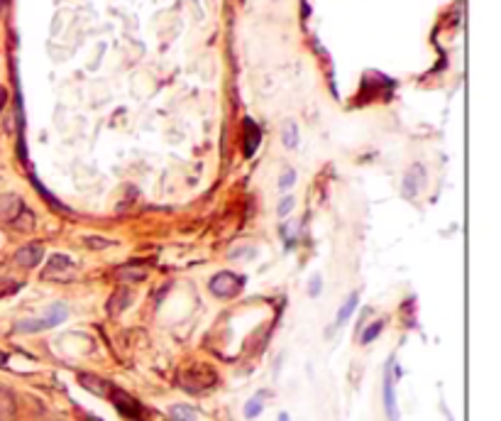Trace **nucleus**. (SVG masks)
<instances>
[{"mask_svg": "<svg viewBox=\"0 0 501 421\" xmlns=\"http://www.w3.org/2000/svg\"><path fill=\"white\" fill-rule=\"evenodd\" d=\"M216 372H213V368H191V370H184L179 377L181 387L186 392H191V395H198V392H206L208 387L216 385Z\"/></svg>", "mask_w": 501, "mask_h": 421, "instance_id": "obj_1", "label": "nucleus"}, {"mask_svg": "<svg viewBox=\"0 0 501 421\" xmlns=\"http://www.w3.org/2000/svg\"><path fill=\"white\" fill-rule=\"evenodd\" d=\"M245 286V277L235 275V272H218L211 280V291L218 299H233L238 297Z\"/></svg>", "mask_w": 501, "mask_h": 421, "instance_id": "obj_2", "label": "nucleus"}, {"mask_svg": "<svg viewBox=\"0 0 501 421\" xmlns=\"http://www.w3.org/2000/svg\"><path fill=\"white\" fill-rule=\"evenodd\" d=\"M396 377H394V360H389L387 370H384L382 380V397H384V409H387L389 421H398V406H396Z\"/></svg>", "mask_w": 501, "mask_h": 421, "instance_id": "obj_3", "label": "nucleus"}, {"mask_svg": "<svg viewBox=\"0 0 501 421\" xmlns=\"http://www.w3.org/2000/svg\"><path fill=\"white\" fill-rule=\"evenodd\" d=\"M108 399H113L115 409H118L120 414L125 416V419H130V421H147L145 419V409L140 406V402H134L132 397L125 395V392H120V390H115V387H113V392H110Z\"/></svg>", "mask_w": 501, "mask_h": 421, "instance_id": "obj_4", "label": "nucleus"}, {"mask_svg": "<svg viewBox=\"0 0 501 421\" xmlns=\"http://www.w3.org/2000/svg\"><path fill=\"white\" fill-rule=\"evenodd\" d=\"M423 184H425V169L421 164H414L406 174H403V184H401L403 196L414 201V198L419 196L421 189H423Z\"/></svg>", "mask_w": 501, "mask_h": 421, "instance_id": "obj_5", "label": "nucleus"}, {"mask_svg": "<svg viewBox=\"0 0 501 421\" xmlns=\"http://www.w3.org/2000/svg\"><path fill=\"white\" fill-rule=\"evenodd\" d=\"M42 257H44V250H42V245H37V243L22 245V248L15 252V262H17L20 267H25V270H32V267H37V265L42 262Z\"/></svg>", "mask_w": 501, "mask_h": 421, "instance_id": "obj_6", "label": "nucleus"}, {"mask_svg": "<svg viewBox=\"0 0 501 421\" xmlns=\"http://www.w3.org/2000/svg\"><path fill=\"white\" fill-rule=\"evenodd\" d=\"M78 382H81L83 390L94 392L96 397H110V392H113V385H110L108 380H103V377H98V375H78Z\"/></svg>", "mask_w": 501, "mask_h": 421, "instance_id": "obj_7", "label": "nucleus"}, {"mask_svg": "<svg viewBox=\"0 0 501 421\" xmlns=\"http://www.w3.org/2000/svg\"><path fill=\"white\" fill-rule=\"evenodd\" d=\"M22 201L15 196V194H8V196L0 198V218L3 221H10V223H15L17 216L22 214Z\"/></svg>", "mask_w": 501, "mask_h": 421, "instance_id": "obj_8", "label": "nucleus"}, {"mask_svg": "<svg viewBox=\"0 0 501 421\" xmlns=\"http://www.w3.org/2000/svg\"><path fill=\"white\" fill-rule=\"evenodd\" d=\"M259 142H262V132H259L257 123L252 118L245 120V155L252 157L257 152Z\"/></svg>", "mask_w": 501, "mask_h": 421, "instance_id": "obj_9", "label": "nucleus"}, {"mask_svg": "<svg viewBox=\"0 0 501 421\" xmlns=\"http://www.w3.org/2000/svg\"><path fill=\"white\" fill-rule=\"evenodd\" d=\"M69 272H73V262L67 255H52L47 262V277H67Z\"/></svg>", "mask_w": 501, "mask_h": 421, "instance_id": "obj_10", "label": "nucleus"}, {"mask_svg": "<svg viewBox=\"0 0 501 421\" xmlns=\"http://www.w3.org/2000/svg\"><path fill=\"white\" fill-rule=\"evenodd\" d=\"M67 318H69V307L64 302H54L52 307H47V313L42 316V321L47 323V328H54L67 321Z\"/></svg>", "mask_w": 501, "mask_h": 421, "instance_id": "obj_11", "label": "nucleus"}, {"mask_svg": "<svg viewBox=\"0 0 501 421\" xmlns=\"http://www.w3.org/2000/svg\"><path fill=\"white\" fill-rule=\"evenodd\" d=\"M132 304V294H130L128 289H120V291H115L113 297H110V302H108V313H113V316H118L120 311H125V309Z\"/></svg>", "mask_w": 501, "mask_h": 421, "instance_id": "obj_12", "label": "nucleus"}, {"mask_svg": "<svg viewBox=\"0 0 501 421\" xmlns=\"http://www.w3.org/2000/svg\"><path fill=\"white\" fill-rule=\"evenodd\" d=\"M357 304H360V297H357V291H352L350 297H347V302L340 307V311H337V318H335V323H337V326H342V323H345L347 318H350L352 313H355Z\"/></svg>", "mask_w": 501, "mask_h": 421, "instance_id": "obj_13", "label": "nucleus"}, {"mask_svg": "<svg viewBox=\"0 0 501 421\" xmlns=\"http://www.w3.org/2000/svg\"><path fill=\"white\" fill-rule=\"evenodd\" d=\"M169 416L174 421H196L198 419L196 409H193V406H188V404H174L169 409Z\"/></svg>", "mask_w": 501, "mask_h": 421, "instance_id": "obj_14", "label": "nucleus"}, {"mask_svg": "<svg viewBox=\"0 0 501 421\" xmlns=\"http://www.w3.org/2000/svg\"><path fill=\"white\" fill-rule=\"evenodd\" d=\"M145 275H147V270L142 265H125V267H120V270L115 272V277H118V280H132V282L145 280Z\"/></svg>", "mask_w": 501, "mask_h": 421, "instance_id": "obj_15", "label": "nucleus"}, {"mask_svg": "<svg viewBox=\"0 0 501 421\" xmlns=\"http://www.w3.org/2000/svg\"><path fill=\"white\" fill-rule=\"evenodd\" d=\"M15 416V399L6 390H0V421H10Z\"/></svg>", "mask_w": 501, "mask_h": 421, "instance_id": "obj_16", "label": "nucleus"}, {"mask_svg": "<svg viewBox=\"0 0 501 421\" xmlns=\"http://www.w3.org/2000/svg\"><path fill=\"white\" fill-rule=\"evenodd\" d=\"M44 328H47V323L42 321V318H22V321L15 323L17 333H39Z\"/></svg>", "mask_w": 501, "mask_h": 421, "instance_id": "obj_17", "label": "nucleus"}, {"mask_svg": "<svg viewBox=\"0 0 501 421\" xmlns=\"http://www.w3.org/2000/svg\"><path fill=\"white\" fill-rule=\"evenodd\" d=\"M384 331V321L379 318V321H374V323H369L367 328H364V333H362V343L367 345V343H372V341H377L379 338V333Z\"/></svg>", "mask_w": 501, "mask_h": 421, "instance_id": "obj_18", "label": "nucleus"}, {"mask_svg": "<svg viewBox=\"0 0 501 421\" xmlns=\"http://www.w3.org/2000/svg\"><path fill=\"white\" fill-rule=\"evenodd\" d=\"M262 397L264 392H259L257 397H252V399L245 404V416H247V419H257V416L262 414Z\"/></svg>", "mask_w": 501, "mask_h": 421, "instance_id": "obj_19", "label": "nucleus"}, {"mask_svg": "<svg viewBox=\"0 0 501 421\" xmlns=\"http://www.w3.org/2000/svg\"><path fill=\"white\" fill-rule=\"evenodd\" d=\"M281 140H284L286 147H296L299 145V128H296V123H286L284 125V135H281Z\"/></svg>", "mask_w": 501, "mask_h": 421, "instance_id": "obj_20", "label": "nucleus"}, {"mask_svg": "<svg viewBox=\"0 0 501 421\" xmlns=\"http://www.w3.org/2000/svg\"><path fill=\"white\" fill-rule=\"evenodd\" d=\"M294 184H296V172L294 169H284V172H281V179H279V187L286 191V189H291Z\"/></svg>", "mask_w": 501, "mask_h": 421, "instance_id": "obj_21", "label": "nucleus"}, {"mask_svg": "<svg viewBox=\"0 0 501 421\" xmlns=\"http://www.w3.org/2000/svg\"><path fill=\"white\" fill-rule=\"evenodd\" d=\"M321 286H323V277L321 275H313V277H310V280H308V294H310V297H318V294H321Z\"/></svg>", "mask_w": 501, "mask_h": 421, "instance_id": "obj_22", "label": "nucleus"}, {"mask_svg": "<svg viewBox=\"0 0 501 421\" xmlns=\"http://www.w3.org/2000/svg\"><path fill=\"white\" fill-rule=\"evenodd\" d=\"M291 208H294V198H281V203H279V208H276V211H279V216H286V214H291Z\"/></svg>", "mask_w": 501, "mask_h": 421, "instance_id": "obj_23", "label": "nucleus"}, {"mask_svg": "<svg viewBox=\"0 0 501 421\" xmlns=\"http://www.w3.org/2000/svg\"><path fill=\"white\" fill-rule=\"evenodd\" d=\"M6 103H8V91H6V89H0V110L6 108Z\"/></svg>", "mask_w": 501, "mask_h": 421, "instance_id": "obj_24", "label": "nucleus"}, {"mask_svg": "<svg viewBox=\"0 0 501 421\" xmlns=\"http://www.w3.org/2000/svg\"><path fill=\"white\" fill-rule=\"evenodd\" d=\"M8 365V353L6 350H0V368H6Z\"/></svg>", "mask_w": 501, "mask_h": 421, "instance_id": "obj_25", "label": "nucleus"}, {"mask_svg": "<svg viewBox=\"0 0 501 421\" xmlns=\"http://www.w3.org/2000/svg\"><path fill=\"white\" fill-rule=\"evenodd\" d=\"M276 421H289V414H286V411H281L279 419H276Z\"/></svg>", "mask_w": 501, "mask_h": 421, "instance_id": "obj_26", "label": "nucleus"}, {"mask_svg": "<svg viewBox=\"0 0 501 421\" xmlns=\"http://www.w3.org/2000/svg\"><path fill=\"white\" fill-rule=\"evenodd\" d=\"M6 3L8 0H0V15H3V10H6Z\"/></svg>", "mask_w": 501, "mask_h": 421, "instance_id": "obj_27", "label": "nucleus"}]
</instances>
